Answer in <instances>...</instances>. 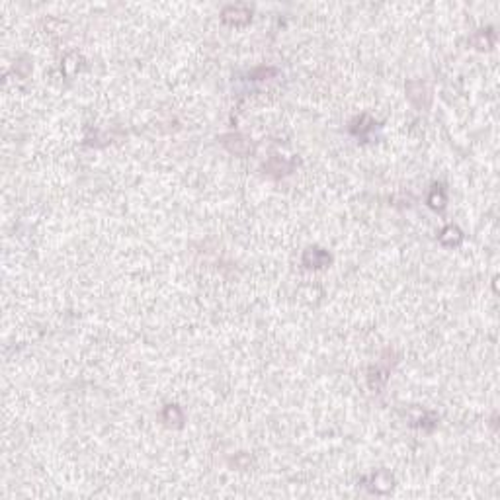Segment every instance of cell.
Wrapping results in <instances>:
<instances>
[{"label": "cell", "mask_w": 500, "mask_h": 500, "mask_svg": "<svg viewBox=\"0 0 500 500\" xmlns=\"http://www.w3.org/2000/svg\"><path fill=\"white\" fill-rule=\"evenodd\" d=\"M229 16H233V18H231L233 22H246L250 12L244 8V6H231V8H227L225 12H223V18H225V20Z\"/></svg>", "instance_id": "6da1fadb"}]
</instances>
